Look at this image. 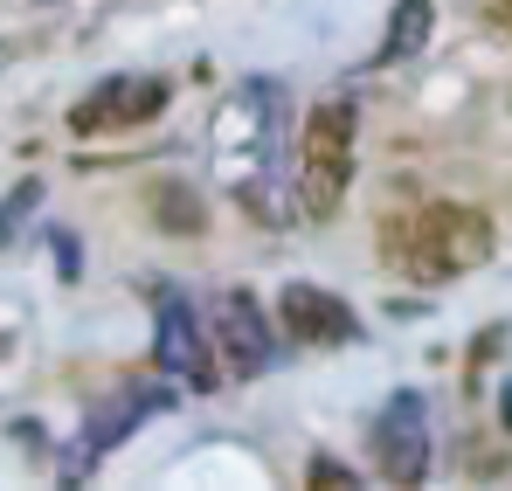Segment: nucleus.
Returning <instances> with one entry per match:
<instances>
[{
	"label": "nucleus",
	"mask_w": 512,
	"mask_h": 491,
	"mask_svg": "<svg viewBox=\"0 0 512 491\" xmlns=\"http://www.w3.org/2000/svg\"><path fill=\"white\" fill-rule=\"evenodd\" d=\"M284 132H291V90L277 77H250L215 111V173L263 229H284L298 215V201L284 194Z\"/></svg>",
	"instance_id": "obj_1"
},
{
	"label": "nucleus",
	"mask_w": 512,
	"mask_h": 491,
	"mask_svg": "<svg viewBox=\"0 0 512 491\" xmlns=\"http://www.w3.org/2000/svg\"><path fill=\"white\" fill-rule=\"evenodd\" d=\"M381 263L409 284H450L492 263V222L464 201H409L381 215Z\"/></svg>",
	"instance_id": "obj_2"
},
{
	"label": "nucleus",
	"mask_w": 512,
	"mask_h": 491,
	"mask_svg": "<svg viewBox=\"0 0 512 491\" xmlns=\"http://www.w3.org/2000/svg\"><path fill=\"white\" fill-rule=\"evenodd\" d=\"M353 187V97H326L298 139V215L333 222Z\"/></svg>",
	"instance_id": "obj_3"
},
{
	"label": "nucleus",
	"mask_w": 512,
	"mask_h": 491,
	"mask_svg": "<svg viewBox=\"0 0 512 491\" xmlns=\"http://www.w3.org/2000/svg\"><path fill=\"white\" fill-rule=\"evenodd\" d=\"M153 360H160V374L180 381V388H194V395H215L222 388V360H215V346H208V332L194 319V305H187V291H153Z\"/></svg>",
	"instance_id": "obj_4"
},
{
	"label": "nucleus",
	"mask_w": 512,
	"mask_h": 491,
	"mask_svg": "<svg viewBox=\"0 0 512 491\" xmlns=\"http://www.w3.org/2000/svg\"><path fill=\"white\" fill-rule=\"evenodd\" d=\"M208 346H215L222 374H236V381H256V374L277 367V326H270V312L256 305L250 291H222V298H215Z\"/></svg>",
	"instance_id": "obj_5"
},
{
	"label": "nucleus",
	"mask_w": 512,
	"mask_h": 491,
	"mask_svg": "<svg viewBox=\"0 0 512 491\" xmlns=\"http://www.w3.org/2000/svg\"><path fill=\"white\" fill-rule=\"evenodd\" d=\"M173 83L167 77H104L90 83V97L70 111V132L77 139H104V132H139L167 111Z\"/></svg>",
	"instance_id": "obj_6"
},
{
	"label": "nucleus",
	"mask_w": 512,
	"mask_h": 491,
	"mask_svg": "<svg viewBox=\"0 0 512 491\" xmlns=\"http://www.w3.org/2000/svg\"><path fill=\"white\" fill-rule=\"evenodd\" d=\"M374 464L388 485H423L429 478V402L416 388L388 395V409L374 415Z\"/></svg>",
	"instance_id": "obj_7"
},
{
	"label": "nucleus",
	"mask_w": 512,
	"mask_h": 491,
	"mask_svg": "<svg viewBox=\"0 0 512 491\" xmlns=\"http://www.w3.org/2000/svg\"><path fill=\"white\" fill-rule=\"evenodd\" d=\"M167 402H173V388H139V395H125V402L97 409L84 429H77V443L63 450V485H84L90 471H97L125 436H139V422H146V415H160Z\"/></svg>",
	"instance_id": "obj_8"
},
{
	"label": "nucleus",
	"mask_w": 512,
	"mask_h": 491,
	"mask_svg": "<svg viewBox=\"0 0 512 491\" xmlns=\"http://www.w3.org/2000/svg\"><path fill=\"white\" fill-rule=\"evenodd\" d=\"M277 332H284V346H353L360 319L326 284H284L277 291Z\"/></svg>",
	"instance_id": "obj_9"
},
{
	"label": "nucleus",
	"mask_w": 512,
	"mask_h": 491,
	"mask_svg": "<svg viewBox=\"0 0 512 491\" xmlns=\"http://www.w3.org/2000/svg\"><path fill=\"white\" fill-rule=\"evenodd\" d=\"M429 0H395V21H388V42L374 49V63H409L416 49L429 42Z\"/></svg>",
	"instance_id": "obj_10"
},
{
	"label": "nucleus",
	"mask_w": 512,
	"mask_h": 491,
	"mask_svg": "<svg viewBox=\"0 0 512 491\" xmlns=\"http://www.w3.org/2000/svg\"><path fill=\"white\" fill-rule=\"evenodd\" d=\"M35 208H42V180H21V187L0 201V249H7L14 236H21V229H28V215H35Z\"/></svg>",
	"instance_id": "obj_11"
},
{
	"label": "nucleus",
	"mask_w": 512,
	"mask_h": 491,
	"mask_svg": "<svg viewBox=\"0 0 512 491\" xmlns=\"http://www.w3.org/2000/svg\"><path fill=\"white\" fill-rule=\"evenodd\" d=\"M153 215H160V222H173V229H187V236L201 229V208L187 201V187H160V201H153Z\"/></svg>",
	"instance_id": "obj_12"
},
{
	"label": "nucleus",
	"mask_w": 512,
	"mask_h": 491,
	"mask_svg": "<svg viewBox=\"0 0 512 491\" xmlns=\"http://www.w3.org/2000/svg\"><path fill=\"white\" fill-rule=\"evenodd\" d=\"M305 485H353V471H346V464H333V457H312Z\"/></svg>",
	"instance_id": "obj_13"
},
{
	"label": "nucleus",
	"mask_w": 512,
	"mask_h": 491,
	"mask_svg": "<svg viewBox=\"0 0 512 491\" xmlns=\"http://www.w3.org/2000/svg\"><path fill=\"white\" fill-rule=\"evenodd\" d=\"M56 270L77 277V236H56Z\"/></svg>",
	"instance_id": "obj_14"
},
{
	"label": "nucleus",
	"mask_w": 512,
	"mask_h": 491,
	"mask_svg": "<svg viewBox=\"0 0 512 491\" xmlns=\"http://www.w3.org/2000/svg\"><path fill=\"white\" fill-rule=\"evenodd\" d=\"M492 28H499V35L512 42V0H492Z\"/></svg>",
	"instance_id": "obj_15"
}]
</instances>
